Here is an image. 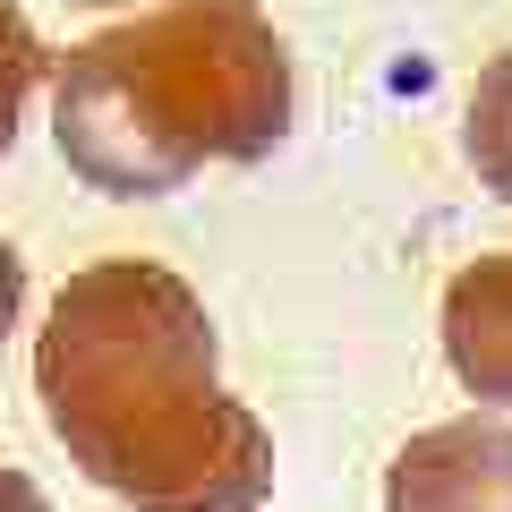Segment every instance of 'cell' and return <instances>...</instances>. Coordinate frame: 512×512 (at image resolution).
<instances>
[{
    "label": "cell",
    "instance_id": "6",
    "mask_svg": "<svg viewBox=\"0 0 512 512\" xmlns=\"http://www.w3.org/2000/svg\"><path fill=\"white\" fill-rule=\"evenodd\" d=\"M35 86H43V43H35V26H26L18 0H0V163H9V146H18Z\"/></svg>",
    "mask_w": 512,
    "mask_h": 512
},
{
    "label": "cell",
    "instance_id": "8",
    "mask_svg": "<svg viewBox=\"0 0 512 512\" xmlns=\"http://www.w3.org/2000/svg\"><path fill=\"white\" fill-rule=\"evenodd\" d=\"M0 512H52V504H43V487H35L26 470H9V461H0Z\"/></svg>",
    "mask_w": 512,
    "mask_h": 512
},
{
    "label": "cell",
    "instance_id": "5",
    "mask_svg": "<svg viewBox=\"0 0 512 512\" xmlns=\"http://www.w3.org/2000/svg\"><path fill=\"white\" fill-rule=\"evenodd\" d=\"M461 154H470L478 188L512 205V52H495L470 77V103H461Z\"/></svg>",
    "mask_w": 512,
    "mask_h": 512
},
{
    "label": "cell",
    "instance_id": "4",
    "mask_svg": "<svg viewBox=\"0 0 512 512\" xmlns=\"http://www.w3.org/2000/svg\"><path fill=\"white\" fill-rule=\"evenodd\" d=\"M444 359H453L461 393L512 410V248L470 256L453 282H444Z\"/></svg>",
    "mask_w": 512,
    "mask_h": 512
},
{
    "label": "cell",
    "instance_id": "1",
    "mask_svg": "<svg viewBox=\"0 0 512 512\" xmlns=\"http://www.w3.org/2000/svg\"><path fill=\"white\" fill-rule=\"evenodd\" d=\"M52 436L128 512H265L274 436L222 384L205 299L171 265L111 256L60 282L35 333Z\"/></svg>",
    "mask_w": 512,
    "mask_h": 512
},
{
    "label": "cell",
    "instance_id": "7",
    "mask_svg": "<svg viewBox=\"0 0 512 512\" xmlns=\"http://www.w3.org/2000/svg\"><path fill=\"white\" fill-rule=\"evenodd\" d=\"M18 316H26V256L0 239V342L18 333Z\"/></svg>",
    "mask_w": 512,
    "mask_h": 512
},
{
    "label": "cell",
    "instance_id": "2",
    "mask_svg": "<svg viewBox=\"0 0 512 512\" xmlns=\"http://www.w3.org/2000/svg\"><path fill=\"white\" fill-rule=\"evenodd\" d=\"M52 137L103 197H171L205 163H256L291 137V52L239 0H171L94 26L60 52Z\"/></svg>",
    "mask_w": 512,
    "mask_h": 512
},
{
    "label": "cell",
    "instance_id": "3",
    "mask_svg": "<svg viewBox=\"0 0 512 512\" xmlns=\"http://www.w3.org/2000/svg\"><path fill=\"white\" fill-rule=\"evenodd\" d=\"M384 512H512V427L504 419H436L393 453Z\"/></svg>",
    "mask_w": 512,
    "mask_h": 512
}]
</instances>
